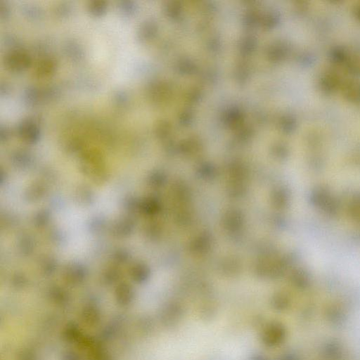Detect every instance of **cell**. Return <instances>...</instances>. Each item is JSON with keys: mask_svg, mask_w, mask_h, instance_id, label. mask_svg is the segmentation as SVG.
Returning <instances> with one entry per match:
<instances>
[]
</instances>
